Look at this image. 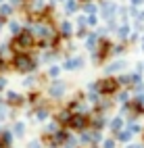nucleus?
<instances>
[{
	"instance_id": "21",
	"label": "nucleus",
	"mask_w": 144,
	"mask_h": 148,
	"mask_svg": "<svg viewBox=\"0 0 144 148\" xmlns=\"http://www.w3.org/2000/svg\"><path fill=\"white\" fill-rule=\"evenodd\" d=\"M63 73V67L61 65H50V67H46V73H44V77H48V79H59V75Z\"/></svg>"
},
{
	"instance_id": "30",
	"label": "nucleus",
	"mask_w": 144,
	"mask_h": 148,
	"mask_svg": "<svg viewBox=\"0 0 144 148\" xmlns=\"http://www.w3.org/2000/svg\"><path fill=\"white\" fill-rule=\"evenodd\" d=\"M128 75H130V88H132V86H136V84H140V82H144V79H142V73L130 71Z\"/></svg>"
},
{
	"instance_id": "40",
	"label": "nucleus",
	"mask_w": 144,
	"mask_h": 148,
	"mask_svg": "<svg viewBox=\"0 0 144 148\" xmlns=\"http://www.w3.org/2000/svg\"><path fill=\"white\" fill-rule=\"evenodd\" d=\"M140 40V34L138 32H132V36H130V40H128V44H136Z\"/></svg>"
},
{
	"instance_id": "33",
	"label": "nucleus",
	"mask_w": 144,
	"mask_h": 148,
	"mask_svg": "<svg viewBox=\"0 0 144 148\" xmlns=\"http://www.w3.org/2000/svg\"><path fill=\"white\" fill-rule=\"evenodd\" d=\"M98 15H88V19H86V25L88 27H98Z\"/></svg>"
},
{
	"instance_id": "50",
	"label": "nucleus",
	"mask_w": 144,
	"mask_h": 148,
	"mask_svg": "<svg viewBox=\"0 0 144 148\" xmlns=\"http://www.w3.org/2000/svg\"><path fill=\"white\" fill-rule=\"evenodd\" d=\"M140 40H142V44H144V34H142V36H140Z\"/></svg>"
},
{
	"instance_id": "43",
	"label": "nucleus",
	"mask_w": 144,
	"mask_h": 148,
	"mask_svg": "<svg viewBox=\"0 0 144 148\" xmlns=\"http://www.w3.org/2000/svg\"><path fill=\"white\" fill-rule=\"evenodd\" d=\"M140 146H142V144H132V142H130V144H125V148H140Z\"/></svg>"
},
{
	"instance_id": "2",
	"label": "nucleus",
	"mask_w": 144,
	"mask_h": 148,
	"mask_svg": "<svg viewBox=\"0 0 144 148\" xmlns=\"http://www.w3.org/2000/svg\"><path fill=\"white\" fill-rule=\"evenodd\" d=\"M38 58H34L29 52H19V54H15L13 56V69L17 73H23V75H27V73H34L36 69H38Z\"/></svg>"
},
{
	"instance_id": "20",
	"label": "nucleus",
	"mask_w": 144,
	"mask_h": 148,
	"mask_svg": "<svg viewBox=\"0 0 144 148\" xmlns=\"http://www.w3.org/2000/svg\"><path fill=\"white\" fill-rule=\"evenodd\" d=\"M142 123L138 121V119H125V130H130L134 136H140L142 134Z\"/></svg>"
},
{
	"instance_id": "31",
	"label": "nucleus",
	"mask_w": 144,
	"mask_h": 148,
	"mask_svg": "<svg viewBox=\"0 0 144 148\" xmlns=\"http://www.w3.org/2000/svg\"><path fill=\"white\" fill-rule=\"evenodd\" d=\"M90 32H88V27H75V32H73V36L77 38V40H86V36H88Z\"/></svg>"
},
{
	"instance_id": "25",
	"label": "nucleus",
	"mask_w": 144,
	"mask_h": 148,
	"mask_svg": "<svg viewBox=\"0 0 144 148\" xmlns=\"http://www.w3.org/2000/svg\"><path fill=\"white\" fill-rule=\"evenodd\" d=\"M132 138H134V134H132L130 130H125V127H123V130H121L117 136H115V140L121 142V144H130V142H132Z\"/></svg>"
},
{
	"instance_id": "47",
	"label": "nucleus",
	"mask_w": 144,
	"mask_h": 148,
	"mask_svg": "<svg viewBox=\"0 0 144 148\" xmlns=\"http://www.w3.org/2000/svg\"><path fill=\"white\" fill-rule=\"evenodd\" d=\"M88 148H100V146H98V144H92V146H88Z\"/></svg>"
},
{
	"instance_id": "51",
	"label": "nucleus",
	"mask_w": 144,
	"mask_h": 148,
	"mask_svg": "<svg viewBox=\"0 0 144 148\" xmlns=\"http://www.w3.org/2000/svg\"><path fill=\"white\" fill-rule=\"evenodd\" d=\"M140 50H142V52H144V44H142V46H140Z\"/></svg>"
},
{
	"instance_id": "26",
	"label": "nucleus",
	"mask_w": 144,
	"mask_h": 148,
	"mask_svg": "<svg viewBox=\"0 0 144 148\" xmlns=\"http://www.w3.org/2000/svg\"><path fill=\"white\" fill-rule=\"evenodd\" d=\"M125 50H128V44H125V42L113 44V58H119V56H123V54H125Z\"/></svg>"
},
{
	"instance_id": "10",
	"label": "nucleus",
	"mask_w": 144,
	"mask_h": 148,
	"mask_svg": "<svg viewBox=\"0 0 144 148\" xmlns=\"http://www.w3.org/2000/svg\"><path fill=\"white\" fill-rule=\"evenodd\" d=\"M109 119H107V115H102V113H92L90 111V130L92 132H102L104 127H107Z\"/></svg>"
},
{
	"instance_id": "41",
	"label": "nucleus",
	"mask_w": 144,
	"mask_h": 148,
	"mask_svg": "<svg viewBox=\"0 0 144 148\" xmlns=\"http://www.w3.org/2000/svg\"><path fill=\"white\" fill-rule=\"evenodd\" d=\"M134 71H136V73H142V71H144V63H136V67H134Z\"/></svg>"
},
{
	"instance_id": "3",
	"label": "nucleus",
	"mask_w": 144,
	"mask_h": 148,
	"mask_svg": "<svg viewBox=\"0 0 144 148\" xmlns=\"http://www.w3.org/2000/svg\"><path fill=\"white\" fill-rule=\"evenodd\" d=\"M94 90L100 96H115L121 90V86H119V82H117L115 75H104V77H100V79L94 82Z\"/></svg>"
},
{
	"instance_id": "11",
	"label": "nucleus",
	"mask_w": 144,
	"mask_h": 148,
	"mask_svg": "<svg viewBox=\"0 0 144 148\" xmlns=\"http://www.w3.org/2000/svg\"><path fill=\"white\" fill-rule=\"evenodd\" d=\"M113 104H115V100L111 96H100V100L96 102V104H92V113H102V115H107L111 108H113Z\"/></svg>"
},
{
	"instance_id": "48",
	"label": "nucleus",
	"mask_w": 144,
	"mask_h": 148,
	"mask_svg": "<svg viewBox=\"0 0 144 148\" xmlns=\"http://www.w3.org/2000/svg\"><path fill=\"white\" fill-rule=\"evenodd\" d=\"M140 136H142V144H144V127H142V134Z\"/></svg>"
},
{
	"instance_id": "4",
	"label": "nucleus",
	"mask_w": 144,
	"mask_h": 148,
	"mask_svg": "<svg viewBox=\"0 0 144 148\" xmlns=\"http://www.w3.org/2000/svg\"><path fill=\"white\" fill-rule=\"evenodd\" d=\"M34 46H36V38H34V34L27 27L21 29V34L15 36L13 42H11V48L15 50V54H19V52H29V48H34Z\"/></svg>"
},
{
	"instance_id": "38",
	"label": "nucleus",
	"mask_w": 144,
	"mask_h": 148,
	"mask_svg": "<svg viewBox=\"0 0 144 148\" xmlns=\"http://www.w3.org/2000/svg\"><path fill=\"white\" fill-rule=\"evenodd\" d=\"M86 19H88V15H77V19H75V25H77V27H88V25H86Z\"/></svg>"
},
{
	"instance_id": "24",
	"label": "nucleus",
	"mask_w": 144,
	"mask_h": 148,
	"mask_svg": "<svg viewBox=\"0 0 144 148\" xmlns=\"http://www.w3.org/2000/svg\"><path fill=\"white\" fill-rule=\"evenodd\" d=\"M61 130V123L59 121H54V119H48V123H46V127H44V136H54L56 132Z\"/></svg>"
},
{
	"instance_id": "35",
	"label": "nucleus",
	"mask_w": 144,
	"mask_h": 148,
	"mask_svg": "<svg viewBox=\"0 0 144 148\" xmlns=\"http://www.w3.org/2000/svg\"><path fill=\"white\" fill-rule=\"evenodd\" d=\"M130 90H132V96H136V94H144V82H140V84H136V86H132Z\"/></svg>"
},
{
	"instance_id": "7",
	"label": "nucleus",
	"mask_w": 144,
	"mask_h": 148,
	"mask_svg": "<svg viewBox=\"0 0 144 148\" xmlns=\"http://www.w3.org/2000/svg\"><path fill=\"white\" fill-rule=\"evenodd\" d=\"M125 67H128V61L125 58H113L104 65V75H115L117 77L119 73H125Z\"/></svg>"
},
{
	"instance_id": "49",
	"label": "nucleus",
	"mask_w": 144,
	"mask_h": 148,
	"mask_svg": "<svg viewBox=\"0 0 144 148\" xmlns=\"http://www.w3.org/2000/svg\"><path fill=\"white\" fill-rule=\"evenodd\" d=\"M80 2H82V4H84V2H92V0H80Z\"/></svg>"
},
{
	"instance_id": "42",
	"label": "nucleus",
	"mask_w": 144,
	"mask_h": 148,
	"mask_svg": "<svg viewBox=\"0 0 144 148\" xmlns=\"http://www.w3.org/2000/svg\"><path fill=\"white\" fill-rule=\"evenodd\" d=\"M144 0H130V6H142Z\"/></svg>"
},
{
	"instance_id": "8",
	"label": "nucleus",
	"mask_w": 144,
	"mask_h": 148,
	"mask_svg": "<svg viewBox=\"0 0 144 148\" xmlns=\"http://www.w3.org/2000/svg\"><path fill=\"white\" fill-rule=\"evenodd\" d=\"M98 6H100L98 13H100V17L104 19V21H109V19H115V17H117V11H119L117 2H113V0H102Z\"/></svg>"
},
{
	"instance_id": "1",
	"label": "nucleus",
	"mask_w": 144,
	"mask_h": 148,
	"mask_svg": "<svg viewBox=\"0 0 144 148\" xmlns=\"http://www.w3.org/2000/svg\"><path fill=\"white\" fill-rule=\"evenodd\" d=\"M113 56V40H109L107 36L100 38L98 44H96V48L90 52V61L96 65V67H100L109 61V58Z\"/></svg>"
},
{
	"instance_id": "18",
	"label": "nucleus",
	"mask_w": 144,
	"mask_h": 148,
	"mask_svg": "<svg viewBox=\"0 0 144 148\" xmlns=\"http://www.w3.org/2000/svg\"><path fill=\"white\" fill-rule=\"evenodd\" d=\"M98 40H100V36L96 34V32H90L88 36H86V40H84V46H86V50H88V52H92L94 48H96V44H98Z\"/></svg>"
},
{
	"instance_id": "37",
	"label": "nucleus",
	"mask_w": 144,
	"mask_h": 148,
	"mask_svg": "<svg viewBox=\"0 0 144 148\" xmlns=\"http://www.w3.org/2000/svg\"><path fill=\"white\" fill-rule=\"evenodd\" d=\"M102 140H104V136H102V132H92V142L94 144H102Z\"/></svg>"
},
{
	"instance_id": "23",
	"label": "nucleus",
	"mask_w": 144,
	"mask_h": 148,
	"mask_svg": "<svg viewBox=\"0 0 144 148\" xmlns=\"http://www.w3.org/2000/svg\"><path fill=\"white\" fill-rule=\"evenodd\" d=\"M80 8H82V13H84V15H98V11H100V6L96 4L94 0H92V2H84Z\"/></svg>"
},
{
	"instance_id": "53",
	"label": "nucleus",
	"mask_w": 144,
	"mask_h": 148,
	"mask_svg": "<svg viewBox=\"0 0 144 148\" xmlns=\"http://www.w3.org/2000/svg\"><path fill=\"white\" fill-rule=\"evenodd\" d=\"M0 132H2V127H0Z\"/></svg>"
},
{
	"instance_id": "16",
	"label": "nucleus",
	"mask_w": 144,
	"mask_h": 148,
	"mask_svg": "<svg viewBox=\"0 0 144 148\" xmlns=\"http://www.w3.org/2000/svg\"><path fill=\"white\" fill-rule=\"evenodd\" d=\"M6 104H11V106H23V104H27V100H25V96H21L19 92H6Z\"/></svg>"
},
{
	"instance_id": "13",
	"label": "nucleus",
	"mask_w": 144,
	"mask_h": 148,
	"mask_svg": "<svg viewBox=\"0 0 144 148\" xmlns=\"http://www.w3.org/2000/svg\"><path fill=\"white\" fill-rule=\"evenodd\" d=\"M107 127H109L111 136H117V134L123 130V127H125V117H121V115H115L113 119H109Z\"/></svg>"
},
{
	"instance_id": "29",
	"label": "nucleus",
	"mask_w": 144,
	"mask_h": 148,
	"mask_svg": "<svg viewBox=\"0 0 144 148\" xmlns=\"http://www.w3.org/2000/svg\"><path fill=\"white\" fill-rule=\"evenodd\" d=\"M117 140H115V136H109V138H104L102 140V144H100V148H117Z\"/></svg>"
},
{
	"instance_id": "12",
	"label": "nucleus",
	"mask_w": 144,
	"mask_h": 148,
	"mask_svg": "<svg viewBox=\"0 0 144 148\" xmlns=\"http://www.w3.org/2000/svg\"><path fill=\"white\" fill-rule=\"evenodd\" d=\"M56 32H59V36L63 38V40H69V38L73 36V32H75V27H73V23L69 21V19H63V21L56 25Z\"/></svg>"
},
{
	"instance_id": "15",
	"label": "nucleus",
	"mask_w": 144,
	"mask_h": 148,
	"mask_svg": "<svg viewBox=\"0 0 144 148\" xmlns=\"http://www.w3.org/2000/svg\"><path fill=\"white\" fill-rule=\"evenodd\" d=\"M71 115H73V113H69L65 106H59V108H56V111L52 113V119H54V121H59L61 127H67V123H69V119H71Z\"/></svg>"
},
{
	"instance_id": "36",
	"label": "nucleus",
	"mask_w": 144,
	"mask_h": 148,
	"mask_svg": "<svg viewBox=\"0 0 144 148\" xmlns=\"http://www.w3.org/2000/svg\"><path fill=\"white\" fill-rule=\"evenodd\" d=\"M36 82H38L36 77H34V75H29V77H25L21 84H23V88H36Z\"/></svg>"
},
{
	"instance_id": "44",
	"label": "nucleus",
	"mask_w": 144,
	"mask_h": 148,
	"mask_svg": "<svg viewBox=\"0 0 144 148\" xmlns=\"http://www.w3.org/2000/svg\"><path fill=\"white\" fill-rule=\"evenodd\" d=\"M4 86H6V79H4V77H0V90H2Z\"/></svg>"
},
{
	"instance_id": "6",
	"label": "nucleus",
	"mask_w": 144,
	"mask_h": 148,
	"mask_svg": "<svg viewBox=\"0 0 144 148\" xmlns=\"http://www.w3.org/2000/svg\"><path fill=\"white\" fill-rule=\"evenodd\" d=\"M67 92H69V86H67L63 79H50V84L46 88V94H48V98H50L52 102H61L67 96Z\"/></svg>"
},
{
	"instance_id": "34",
	"label": "nucleus",
	"mask_w": 144,
	"mask_h": 148,
	"mask_svg": "<svg viewBox=\"0 0 144 148\" xmlns=\"http://www.w3.org/2000/svg\"><path fill=\"white\" fill-rule=\"evenodd\" d=\"M0 15H2L4 19H6L8 15H13V6H11V4H0Z\"/></svg>"
},
{
	"instance_id": "22",
	"label": "nucleus",
	"mask_w": 144,
	"mask_h": 148,
	"mask_svg": "<svg viewBox=\"0 0 144 148\" xmlns=\"http://www.w3.org/2000/svg\"><path fill=\"white\" fill-rule=\"evenodd\" d=\"M63 11H65V15H75L80 11V0H65Z\"/></svg>"
},
{
	"instance_id": "19",
	"label": "nucleus",
	"mask_w": 144,
	"mask_h": 148,
	"mask_svg": "<svg viewBox=\"0 0 144 148\" xmlns=\"http://www.w3.org/2000/svg\"><path fill=\"white\" fill-rule=\"evenodd\" d=\"M130 98H132V90L130 88H121V90L113 96V100L119 102V104H125V102H130Z\"/></svg>"
},
{
	"instance_id": "14",
	"label": "nucleus",
	"mask_w": 144,
	"mask_h": 148,
	"mask_svg": "<svg viewBox=\"0 0 144 148\" xmlns=\"http://www.w3.org/2000/svg\"><path fill=\"white\" fill-rule=\"evenodd\" d=\"M132 32H134L132 23H121V25H117V29H115V36H117V40H119V42H125V44H128Z\"/></svg>"
},
{
	"instance_id": "46",
	"label": "nucleus",
	"mask_w": 144,
	"mask_h": 148,
	"mask_svg": "<svg viewBox=\"0 0 144 148\" xmlns=\"http://www.w3.org/2000/svg\"><path fill=\"white\" fill-rule=\"evenodd\" d=\"M61 148H75V146H71V144H63Z\"/></svg>"
},
{
	"instance_id": "27",
	"label": "nucleus",
	"mask_w": 144,
	"mask_h": 148,
	"mask_svg": "<svg viewBox=\"0 0 144 148\" xmlns=\"http://www.w3.org/2000/svg\"><path fill=\"white\" fill-rule=\"evenodd\" d=\"M13 136H15V138H23V136H25V123H23V121H15V125H13Z\"/></svg>"
},
{
	"instance_id": "9",
	"label": "nucleus",
	"mask_w": 144,
	"mask_h": 148,
	"mask_svg": "<svg viewBox=\"0 0 144 148\" xmlns=\"http://www.w3.org/2000/svg\"><path fill=\"white\" fill-rule=\"evenodd\" d=\"M84 65H86L84 58L73 54V56H65L61 67H63V71H80V69H84Z\"/></svg>"
},
{
	"instance_id": "17",
	"label": "nucleus",
	"mask_w": 144,
	"mask_h": 148,
	"mask_svg": "<svg viewBox=\"0 0 144 148\" xmlns=\"http://www.w3.org/2000/svg\"><path fill=\"white\" fill-rule=\"evenodd\" d=\"M77 136V142H80V148H88L92 146V130H86V132H80V134H75Z\"/></svg>"
},
{
	"instance_id": "5",
	"label": "nucleus",
	"mask_w": 144,
	"mask_h": 148,
	"mask_svg": "<svg viewBox=\"0 0 144 148\" xmlns=\"http://www.w3.org/2000/svg\"><path fill=\"white\" fill-rule=\"evenodd\" d=\"M67 130L71 134H80L90 130V113H73L69 123H67Z\"/></svg>"
},
{
	"instance_id": "39",
	"label": "nucleus",
	"mask_w": 144,
	"mask_h": 148,
	"mask_svg": "<svg viewBox=\"0 0 144 148\" xmlns=\"http://www.w3.org/2000/svg\"><path fill=\"white\" fill-rule=\"evenodd\" d=\"M27 148H46V146L42 144V140H32L29 144H27Z\"/></svg>"
},
{
	"instance_id": "32",
	"label": "nucleus",
	"mask_w": 144,
	"mask_h": 148,
	"mask_svg": "<svg viewBox=\"0 0 144 148\" xmlns=\"http://www.w3.org/2000/svg\"><path fill=\"white\" fill-rule=\"evenodd\" d=\"M8 29H11V34L13 36H19V34H21V23H19V21H11V23H8Z\"/></svg>"
},
{
	"instance_id": "45",
	"label": "nucleus",
	"mask_w": 144,
	"mask_h": 148,
	"mask_svg": "<svg viewBox=\"0 0 144 148\" xmlns=\"http://www.w3.org/2000/svg\"><path fill=\"white\" fill-rule=\"evenodd\" d=\"M56 2H59V4H65V0H50V4H52V6H54Z\"/></svg>"
},
{
	"instance_id": "28",
	"label": "nucleus",
	"mask_w": 144,
	"mask_h": 148,
	"mask_svg": "<svg viewBox=\"0 0 144 148\" xmlns=\"http://www.w3.org/2000/svg\"><path fill=\"white\" fill-rule=\"evenodd\" d=\"M0 140H2L4 144H8V146H11V144H13V140H15V136H13V132L2 130V132H0Z\"/></svg>"
},
{
	"instance_id": "52",
	"label": "nucleus",
	"mask_w": 144,
	"mask_h": 148,
	"mask_svg": "<svg viewBox=\"0 0 144 148\" xmlns=\"http://www.w3.org/2000/svg\"><path fill=\"white\" fill-rule=\"evenodd\" d=\"M0 4H4V0H0Z\"/></svg>"
}]
</instances>
